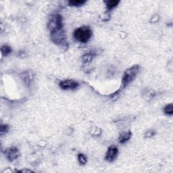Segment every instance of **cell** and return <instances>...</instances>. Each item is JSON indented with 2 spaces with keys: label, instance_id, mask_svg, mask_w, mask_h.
Listing matches in <instances>:
<instances>
[{
  "label": "cell",
  "instance_id": "1",
  "mask_svg": "<svg viewBox=\"0 0 173 173\" xmlns=\"http://www.w3.org/2000/svg\"><path fill=\"white\" fill-rule=\"evenodd\" d=\"M140 71V66L137 64L133 65L126 70L123 74L122 79L121 88H125L128 85L131 83L135 79L138 73Z\"/></svg>",
  "mask_w": 173,
  "mask_h": 173
},
{
  "label": "cell",
  "instance_id": "2",
  "mask_svg": "<svg viewBox=\"0 0 173 173\" xmlns=\"http://www.w3.org/2000/svg\"><path fill=\"white\" fill-rule=\"evenodd\" d=\"M74 39L81 43H87L92 36V31L88 26H82L77 28L73 34Z\"/></svg>",
  "mask_w": 173,
  "mask_h": 173
},
{
  "label": "cell",
  "instance_id": "3",
  "mask_svg": "<svg viewBox=\"0 0 173 173\" xmlns=\"http://www.w3.org/2000/svg\"><path fill=\"white\" fill-rule=\"evenodd\" d=\"M50 38L53 43L60 45L65 43L66 36L64 29L60 28L50 32Z\"/></svg>",
  "mask_w": 173,
  "mask_h": 173
},
{
  "label": "cell",
  "instance_id": "4",
  "mask_svg": "<svg viewBox=\"0 0 173 173\" xmlns=\"http://www.w3.org/2000/svg\"><path fill=\"white\" fill-rule=\"evenodd\" d=\"M47 28L50 32L57 29L63 28L62 17L60 14H53L49 19Z\"/></svg>",
  "mask_w": 173,
  "mask_h": 173
},
{
  "label": "cell",
  "instance_id": "5",
  "mask_svg": "<svg viewBox=\"0 0 173 173\" xmlns=\"http://www.w3.org/2000/svg\"><path fill=\"white\" fill-rule=\"evenodd\" d=\"M4 153L6 155L7 158L11 162L16 160L19 157V155H20L18 148L16 147H14V146L6 149L5 150Z\"/></svg>",
  "mask_w": 173,
  "mask_h": 173
},
{
  "label": "cell",
  "instance_id": "6",
  "mask_svg": "<svg viewBox=\"0 0 173 173\" xmlns=\"http://www.w3.org/2000/svg\"><path fill=\"white\" fill-rule=\"evenodd\" d=\"M60 87L64 90H74L79 87V83L74 80H64L60 82Z\"/></svg>",
  "mask_w": 173,
  "mask_h": 173
},
{
  "label": "cell",
  "instance_id": "7",
  "mask_svg": "<svg viewBox=\"0 0 173 173\" xmlns=\"http://www.w3.org/2000/svg\"><path fill=\"white\" fill-rule=\"evenodd\" d=\"M118 153V150L115 145H111L107 150L106 154V160L107 161L112 162L115 160Z\"/></svg>",
  "mask_w": 173,
  "mask_h": 173
},
{
  "label": "cell",
  "instance_id": "8",
  "mask_svg": "<svg viewBox=\"0 0 173 173\" xmlns=\"http://www.w3.org/2000/svg\"><path fill=\"white\" fill-rule=\"evenodd\" d=\"M131 137V131H126V132H124L120 134L118 137V141H119V143L123 144V143H126V141H128L129 139H130Z\"/></svg>",
  "mask_w": 173,
  "mask_h": 173
},
{
  "label": "cell",
  "instance_id": "9",
  "mask_svg": "<svg viewBox=\"0 0 173 173\" xmlns=\"http://www.w3.org/2000/svg\"><path fill=\"white\" fill-rule=\"evenodd\" d=\"M22 79H23V81L27 86H29L31 85V82H32L33 79V74L31 72H24L23 74H22Z\"/></svg>",
  "mask_w": 173,
  "mask_h": 173
},
{
  "label": "cell",
  "instance_id": "10",
  "mask_svg": "<svg viewBox=\"0 0 173 173\" xmlns=\"http://www.w3.org/2000/svg\"><path fill=\"white\" fill-rule=\"evenodd\" d=\"M105 4H106V8L108 10H111L113 8H116L118 6V4L120 3V1L118 0H111V1H105Z\"/></svg>",
  "mask_w": 173,
  "mask_h": 173
},
{
  "label": "cell",
  "instance_id": "11",
  "mask_svg": "<svg viewBox=\"0 0 173 173\" xmlns=\"http://www.w3.org/2000/svg\"><path fill=\"white\" fill-rule=\"evenodd\" d=\"M94 58V54L93 53H85L82 55L81 60L83 63H88L90 62Z\"/></svg>",
  "mask_w": 173,
  "mask_h": 173
},
{
  "label": "cell",
  "instance_id": "12",
  "mask_svg": "<svg viewBox=\"0 0 173 173\" xmlns=\"http://www.w3.org/2000/svg\"><path fill=\"white\" fill-rule=\"evenodd\" d=\"M1 52L4 56H7L12 52V47H9V45H4L1 48Z\"/></svg>",
  "mask_w": 173,
  "mask_h": 173
},
{
  "label": "cell",
  "instance_id": "13",
  "mask_svg": "<svg viewBox=\"0 0 173 173\" xmlns=\"http://www.w3.org/2000/svg\"><path fill=\"white\" fill-rule=\"evenodd\" d=\"M86 3V1L84 0H72V1H69V5L70 6H81Z\"/></svg>",
  "mask_w": 173,
  "mask_h": 173
},
{
  "label": "cell",
  "instance_id": "14",
  "mask_svg": "<svg viewBox=\"0 0 173 173\" xmlns=\"http://www.w3.org/2000/svg\"><path fill=\"white\" fill-rule=\"evenodd\" d=\"M78 162H79V164L81 166L85 165L87 162V160L86 156L82 153H79L78 154Z\"/></svg>",
  "mask_w": 173,
  "mask_h": 173
},
{
  "label": "cell",
  "instance_id": "15",
  "mask_svg": "<svg viewBox=\"0 0 173 173\" xmlns=\"http://www.w3.org/2000/svg\"><path fill=\"white\" fill-rule=\"evenodd\" d=\"M164 112L166 114H167V115H170V116L172 115V113H173L172 104H170L166 105L164 108Z\"/></svg>",
  "mask_w": 173,
  "mask_h": 173
},
{
  "label": "cell",
  "instance_id": "16",
  "mask_svg": "<svg viewBox=\"0 0 173 173\" xmlns=\"http://www.w3.org/2000/svg\"><path fill=\"white\" fill-rule=\"evenodd\" d=\"M9 130V126L8 125H4L2 124L1 125V127H0V133H1V135L4 136V135L8 133Z\"/></svg>",
  "mask_w": 173,
  "mask_h": 173
},
{
  "label": "cell",
  "instance_id": "17",
  "mask_svg": "<svg viewBox=\"0 0 173 173\" xmlns=\"http://www.w3.org/2000/svg\"><path fill=\"white\" fill-rule=\"evenodd\" d=\"M155 131L154 130H153V129H152V130H149L145 133V137L152 138L155 135Z\"/></svg>",
  "mask_w": 173,
  "mask_h": 173
},
{
  "label": "cell",
  "instance_id": "18",
  "mask_svg": "<svg viewBox=\"0 0 173 173\" xmlns=\"http://www.w3.org/2000/svg\"><path fill=\"white\" fill-rule=\"evenodd\" d=\"M19 172H33L32 170H22L18 171Z\"/></svg>",
  "mask_w": 173,
  "mask_h": 173
}]
</instances>
